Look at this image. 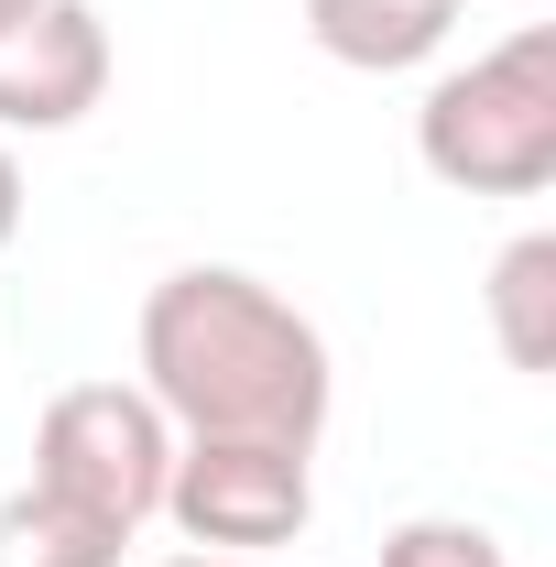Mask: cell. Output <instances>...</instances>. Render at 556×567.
<instances>
[{"label": "cell", "instance_id": "obj_1", "mask_svg": "<svg viewBox=\"0 0 556 567\" xmlns=\"http://www.w3.org/2000/svg\"><path fill=\"white\" fill-rule=\"evenodd\" d=\"M142 393L186 436H274L317 447L328 425V339L284 306L274 284L186 262L142 295Z\"/></svg>", "mask_w": 556, "mask_h": 567}, {"label": "cell", "instance_id": "obj_2", "mask_svg": "<svg viewBox=\"0 0 556 567\" xmlns=\"http://www.w3.org/2000/svg\"><path fill=\"white\" fill-rule=\"evenodd\" d=\"M415 153L470 197H535L556 175V22H524L513 44L436 76L415 110Z\"/></svg>", "mask_w": 556, "mask_h": 567}, {"label": "cell", "instance_id": "obj_3", "mask_svg": "<svg viewBox=\"0 0 556 567\" xmlns=\"http://www.w3.org/2000/svg\"><path fill=\"white\" fill-rule=\"evenodd\" d=\"M164 470H175V425L142 382H66L33 425V481L87 502L121 535L142 513H164Z\"/></svg>", "mask_w": 556, "mask_h": 567}, {"label": "cell", "instance_id": "obj_4", "mask_svg": "<svg viewBox=\"0 0 556 567\" xmlns=\"http://www.w3.org/2000/svg\"><path fill=\"white\" fill-rule=\"evenodd\" d=\"M164 513L218 557H262L306 535L317 481H306V447H274V436H186L164 470Z\"/></svg>", "mask_w": 556, "mask_h": 567}, {"label": "cell", "instance_id": "obj_5", "mask_svg": "<svg viewBox=\"0 0 556 567\" xmlns=\"http://www.w3.org/2000/svg\"><path fill=\"white\" fill-rule=\"evenodd\" d=\"M110 87V22L87 0H44L0 33V132H66Z\"/></svg>", "mask_w": 556, "mask_h": 567}, {"label": "cell", "instance_id": "obj_6", "mask_svg": "<svg viewBox=\"0 0 556 567\" xmlns=\"http://www.w3.org/2000/svg\"><path fill=\"white\" fill-rule=\"evenodd\" d=\"M447 22H459V0H306V33L360 76H393L415 55H436Z\"/></svg>", "mask_w": 556, "mask_h": 567}, {"label": "cell", "instance_id": "obj_7", "mask_svg": "<svg viewBox=\"0 0 556 567\" xmlns=\"http://www.w3.org/2000/svg\"><path fill=\"white\" fill-rule=\"evenodd\" d=\"M121 524H99L87 502L44 492V481H22V492L0 502V567H121Z\"/></svg>", "mask_w": 556, "mask_h": 567}, {"label": "cell", "instance_id": "obj_8", "mask_svg": "<svg viewBox=\"0 0 556 567\" xmlns=\"http://www.w3.org/2000/svg\"><path fill=\"white\" fill-rule=\"evenodd\" d=\"M491 328H502V360L513 371H546L556 360V240L546 229H524L491 262Z\"/></svg>", "mask_w": 556, "mask_h": 567}, {"label": "cell", "instance_id": "obj_9", "mask_svg": "<svg viewBox=\"0 0 556 567\" xmlns=\"http://www.w3.org/2000/svg\"><path fill=\"white\" fill-rule=\"evenodd\" d=\"M382 567H502V535L459 524V513H415V524L382 535Z\"/></svg>", "mask_w": 556, "mask_h": 567}, {"label": "cell", "instance_id": "obj_10", "mask_svg": "<svg viewBox=\"0 0 556 567\" xmlns=\"http://www.w3.org/2000/svg\"><path fill=\"white\" fill-rule=\"evenodd\" d=\"M11 229H22V164H11V142H0V251H11Z\"/></svg>", "mask_w": 556, "mask_h": 567}, {"label": "cell", "instance_id": "obj_11", "mask_svg": "<svg viewBox=\"0 0 556 567\" xmlns=\"http://www.w3.org/2000/svg\"><path fill=\"white\" fill-rule=\"evenodd\" d=\"M164 567H262V557H164Z\"/></svg>", "mask_w": 556, "mask_h": 567}, {"label": "cell", "instance_id": "obj_12", "mask_svg": "<svg viewBox=\"0 0 556 567\" xmlns=\"http://www.w3.org/2000/svg\"><path fill=\"white\" fill-rule=\"evenodd\" d=\"M33 11H44V0H0V33H11V22H33Z\"/></svg>", "mask_w": 556, "mask_h": 567}]
</instances>
